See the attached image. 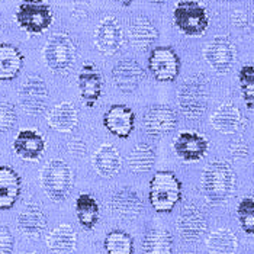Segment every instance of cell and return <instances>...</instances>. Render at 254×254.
<instances>
[{
    "instance_id": "cell-30",
    "label": "cell",
    "mask_w": 254,
    "mask_h": 254,
    "mask_svg": "<svg viewBox=\"0 0 254 254\" xmlns=\"http://www.w3.org/2000/svg\"><path fill=\"white\" fill-rule=\"evenodd\" d=\"M127 163L131 172L134 173H147L156 164V150L147 142H138L129 151Z\"/></svg>"
},
{
    "instance_id": "cell-25",
    "label": "cell",
    "mask_w": 254,
    "mask_h": 254,
    "mask_svg": "<svg viewBox=\"0 0 254 254\" xmlns=\"http://www.w3.org/2000/svg\"><path fill=\"white\" fill-rule=\"evenodd\" d=\"M47 122L50 128L59 132H73L78 125L77 109L70 102L57 103L47 115Z\"/></svg>"
},
{
    "instance_id": "cell-32",
    "label": "cell",
    "mask_w": 254,
    "mask_h": 254,
    "mask_svg": "<svg viewBox=\"0 0 254 254\" xmlns=\"http://www.w3.org/2000/svg\"><path fill=\"white\" fill-rule=\"evenodd\" d=\"M103 247L108 254H134V238L122 230H114L106 234Z\"/></svg>"
},
{
    "instance_id": "cell-41",
    "label": "cell",
    "mask_w": 254,
    "mask_h": 254,
    "mask_svg": "<svg viewBox=\"0 0 254 254\" xmlns=\"http://www.w3.org/2000/svg\"><path fill=\"white\" fill-rule=\"evenodd\" d=\"M148 1H151V3H154V4H164V3H167L169 0H148Z\"/></svg>"
},
{
    "instance_id": "cell-19",
    "label": "cell",
    "mask_w": 254,
    "mask_h": 254,
    "mask_svg": "<svg viewBox=\"0 0 254 254\" xmlns=\"http://www.w3.org/2000/svg\"><path fill=\"white\" fill-rule=\"evenodd\" d=\"M45 138L37 129H20L13 139L15 154L25 161H39L45 153Z\"/></svg>"
},
{
    "instance_id": "cell-34",
    "label": "cell",
    "mask_w": 254,
    "mask_h": 254,
    "mask_svg": "<svg viewBox=\"0 0 254 254\" xmlns=\"http://www.w3.org/2000/svg\"><path fill=\"white\" fill-rule=\"evenodd\" d=\"M237 216L241 230L246 234H254V197L246 196L237 206Z\"/></svg>"
},
{
    "instance_id": "cell-16",
    "label": "cell",
    "mask_w": 254,
    "mask_h": 254,
    "mask_svg": "<svg viewBox=\"0 0 254 254\" xmlns=\"http://www.w3.org/2000/svg\"><path fill=\"white\" fill-rule=\"evenodd\" d=\"M144 77L145 71L142 65L132 59L119 60L112 68V80L118 89L124 93L135 92Z\"/></svg>"
},
{
    "instance_id": "cell-8",
    "label": "cell",
    "mask_w": 254,
    "mask_h": 254,
    "mask_svg": "<svg viewBox=\"0 0 254 254\" xmlns=\"http://www.w3.org/2000/svg\"><path fill=\"white\" fill-rule=\"evenodd\" d=\"M148 70L157 81H175L180 73V59L172 47H156L148 56Z\"/></svg>"
},
{
    "instance_id": "cell-6",
    "label": "cell",
    "mask_w": 254,
    "mask_h": 254,
    "mask_svg": "<svg viewBox=\"0 0 254 254\" xmlns=\"http://www.w3.org/2000/svg\"><path fill=\"white\" fill-rule=\"evenodd\" d=\"M15 20L28 34H44L54 22V12L48 0H20Z\"/></svg>"
},
{
    "instance_id": "cell-29",
    "label": "cell",
    "mask_w": 254,
    "mask_h": 254,
    "mask_svg": "<svg viewBox=\"0 0 254 254\" xmlns=\"http://www.w3.org/2000/svg\"><path fill=\"white\" fill-rule=\"evenodd\" d=\"M76 214L84 230H93L100 219V206L96 197L90 193H80L76 199Z\"/></svg>"
},
{
    "instance_id": "cell-1",
    "label": "cell",
    "mask_w": 254,
    "mask_h": 254,
    "mask_svg": "<svg viewBox=\"0 0 254 254\" xmlns=\"http://www.w3.org/2000/svg\"><path fill=\"white\" fill-rule=\"evenodd\" d=\"M202 192L211 205H222L231 199L237 189V176L230 163L214 160L206 164L200 180Z\"/></svg>"
},
{
    "instance_id": "cell-38",
    "label": "cell",
    "mask_w": 254,
    "mask_h": 254,
    "mask_svg": "<svg viewBox=\"0 0 254 254\" xmlns=\"http://www.w3.org/2000/svg\"><path fill=\"white\" fill-rule=\"evenodd\" d=\"M68 151L76 157L86 156V142L80 138H73L71 141H68Z\"/></svg>"
},
{
    "instance_id": "cell-2",
    "label": "cell",
    "mask_w": 254,
    "mask_h": 254,
    "mask_svg": "<svg viewBox=\"0 0 254 254\" xmlns=\"http://www.w3.org/2000/svg\"><path fill=\"white\" fill-rule=\"evenodd\" d=\"M182 199V182L170 170H160L150 180L148 200L158 214H169Z\"/></svg>"
},
{
    "instance_id": "cell-23",
    "label": "cell",
    "mask_w": 254,
    "mask_h": 254,
    "mask_svg": "<svg viewBox=\"0 0 254 254\" xmlns=\"http://www.w3.org/2000/svg\"><path fill=\"white\" fill-rule=\"evenodd\" d=\"M18 230L28 238H39L45 233L48 219L38 205H26L18 215Z\"/></svg>"
},
{
    "instance_id": "cell-14",
    "label": "cell",
    "mask_w": 254,
    "mask_h": 254,
    "mask_svg": "<svg viewBox=\"0 0 254 254\" xmlns=\"http://www.w3.org/2000/svg\"><path fill=\"white\" fill-rule=\"evenodd\" d=\"M80 98L87 108L96 105L103 92V76L93 63H84L77 76Z\"/></svg>"
},
{
    "instance_id": "cell-31",
    "label": "cell",
    "mask_w": 254,
    "mask_h": 254,
    "mask_svg": "<svg viewBox=\"0 0 254 254\" xmlns=\"http://www.w3.org/2000/svg\"><path fill=\"white\" fill-rule=\"evenodd\" d=\"M237 247V235L228 228L215 230L206 238V249L211 254H235Z\"/></svg>"
},
{
    "instance_id": "cell-35",
    "label": "cell",
    "mask_w": 254,
    "mask_h": 254,
    "mask_svg": "<svg viewBox=\"0 0 254 254\" xmlns=\"http://www.w3.org/2000/svg\"><path fill=\"white\" fill-rule=\"evenodd\" d=\"M16 119H18V115H16L15 106L9 102L0 100V134L10 131L15 127Z\"/></svg>"
},
{
    "instance_id": "cell-15",
    "label": "cell",
    "mask_w": 254,
    "mask_h": 254,
    "mask_svg": "<svg viewBox=\"0 0 254 254\" xmlns=\"http://www.w3.org/2000/svg\"><path fill=\"white\" fill-rule=\"evenodd\" d=\"M176 228L179 235L185 241H197L205 234L208 228L206 218L203 212L193 203H188L182 208L176 221Z\"/></svg>"
},
{
    "instance_id": "cell-40",
    "label": "cell",
    "mask_w": 254,
    "mask_h": 254,
    "mask_svg": "<svg viewBox=\"0 0 254 254\" xmlns=\"http://www.w3.org/2000/svg\"><path fill=\"white\" fill-rule=\"evenodd\" d=\"M118 1L119 4H122V6H125V7H128V6H131V3L134 1V0H115Z\"/></svg>"
},
{
    "instance_id": "cell-10",
    "label": "cell",
    "mask_w": 254,
    "mask_h": 254,
    "mask_svg": "<svg viewBox=\"0 0 254 254\" xmlns=\"http://www.w3.org/2000/svg\"><path fill=\"white\" fill-rule=\"evenodd\" d=\"M203 57L214 71L225 74L233 68L237 60L235 44L225 35H218L205 47Z\"/></svg>"
},
{
    "instance_id": "cell-18",
    "label": "cell",
    "mask_w": 254,
    "mask_h": 254,
    "mask_svg": "<svg viewBox=\"0 0 254 254\" xmlns=\"http://www.w3.org/2000/svg\"><path fill=\"white\" fill-rule=\"evenodd\" d=\"M211 125L218 132L231 135L246 128V118L234 103L225 102L219 105L211 115Z\"/></svg>"
},
{
    "instance_id": "cell-12",
    "label": "cell",
    "mask_w": 254,
    "mask_h": 254,
    "mask_svg": "<svg viewBox=\"0 0 254 254\" xmlns=\"http://www.w3.org/2000/svg\"><path fill=\"white\" fill-rule=\"evenodd\" d=\"M95 47L103 56H114L124 44V31L115 16H106L95 31Z\"/></svg>"
},
{
    "instance_id": "cell-26",
    "label": "cell",
    "mask_w": 254,
    "mask_h": 254,
    "mask_svg": "<svg viewBox=\"0 0 254 254\" xmlns=\"http://www.w3.org/2000/svg\"><path fill=\"white\" fill-rule=\"evenodd\" d=\"M25 57L10 42H0V81H10L19 76Z\"/></svg>"
},
{
    "instance_id": "cell-33",
    "label": "cell",
    "mask_w": 254,
    "mask_h": 254,
    "mask_svg": "<svg viewBox=\"0 0 254 254\" xmlns=\"http://www.w3.org/2000/svg\"><path fill=\"white\" fill-rule=\"evenodd\" d=\"M238 83L247 109H254V65L246 64L241 67L238 73Z\"/></svg>"
},
{
    "instance_id": "cell-3",
    "label": "cell",
    "mask_w": 254,
    "mask_h": 254,
    "mask_svg": "<svg viewBox=\"0 0 254 254\" xmlns=\"http://www.w3.org/2000/svg\"><path fill=\"white\" fill-rule=\"evenodd\" d=\"M209 89L203 74H193L188 77L177 90V106L183 117L199 119L208 108Z\"/></svg>"
},
{
    "instance_id": "cell-4",
    "label": "cell",
    "mask_w": 254,
    "mask_h": 254,
    "mask_svg": "<svg viewBox=\"0 0 254 254\" xmlns=\"http://www.w3.org/2000/svg\"><path fill=\"white\" fill-rule=\"evenodd\" d=\"M73 170L64 160H50L41 172V186L45 195L54 202L67 199L73 189Z\"/></svg>"
},
{
    "instance_id": "cell-11",
    "label": "cell",
    "mask_w": 254,
    "mask_h": 254,
    "mask_svg": "<svg viewBox=\"0 0 254 254\" xmlns=\"http://www.w3.org/2000/svg\"><path fill=\"white\" fill-rule=\"evenodd\" d=\"M177 127V114L169 105H151L142 115V128L153 138L164 137Z\"/></svg>"
},
{
    "instance_id": "cell-28",
    "label": "cell",
    "mask_w": 254,
    "mask_h": 254,
    "mask_svg": "<svg viewBox=\"0 0 254 254\" xmlns=\"http://www.w3.org/2000/svg\"><path fill=\"white\" fill-rule=\"evenodd\" d=\"M144 254H172L173 253V235L166 228H151L142 238Z\"/></svg>"
},
{
    "instance_id": "cell-7",
    "label": "cell",
    "mask_w": 254,
    "mask_h": 254,
    "mask_svg": "<svg viewBox=\"0 0 254 254\" xmlns=\"http://www.w3.org/2000/svg\"><path fill=\"white\" fill-rule=\"evenodd\" d=\"M173 22L188 37H202L209 26V15L203 4L195 0H182L175 6Z\"/></svg>"
},
{
    "instance_id": "cell-36",
    "label": "cell",
    "mask_w": 254,
    "mask_h": 254,
    "mask_svg": "<svg viewBox=\"0 0 254 254\" xmlns=\"http://www.w3.org/2000/svg\"><path fill=\"white\" fill-rule=\"evenodd\" d=\"M15 238L6 225H0V254H12Z\"/></svg>"
},
{
    "instance_id": "cell-13",
    "label": "cell",
    "mask_w": 254,
    "mask_h": 254,
    "mask_svg": "<svg viewBox=\"0 0 254 254\" xmlns=\"http://www.w3.org/2000/svg\"><path fill=\"white\" fill-rule=\"evenodd\" d=\"M173 150L186 163H195L206 156L209 150L208 138L195 131H183L173 141Z\"/></svg>"
},
{
    "instance_id": "cell-20",
    "label": "cell",
    "mask_w": 254,
    "mask_h": 254,
    "mask_svg": "<svg viewBox=\"0 0 254 254\" xmlns=\"http://www.w3.org/2000/svg\"><path fill=\"white\" fill-rule=\"evenodd\" d=\"M144 209L142 197L137 190L131 188H124L115 192V195L111 199V211L114 215L122 219H135L141 215Z\"/></svg>"
},
{
    "instance_id": "cell-27",
    "label": "cell",
    "mask_w": 254,
    "mask_h": 254,
    "mask_svg": "<svg viewBox=\"0 0 254 254\" xmlns=\"http://www.w3.org/2000/svg\"><path fill=\"white\" fill-rule=\"evenodd\" d=\"M77 246V234L70 224H60L47 235V247L54 254H71Z\"/></svg>"
},
{
    "instance_id": "cell-9",
    "label": "cell",
    "mask_w": 254,
    "mask_h": 254,
    "mask_svg": "<svg viewBox=\"0 0 254 254\" xmlns=\"http://www.w3.org/2000/svg\"><path fill=\"white\" fill-rule=\"evenodd\" d=\"M19 103L20 108L28 115H41L45 112L48 105V87L47 83L39 76H29L19 89Z\"/></svg>"
},
{
    "instance_id": "cell-21",
    "label": "cell",
    "mask_w": 254,
    "mask_h": 254,
    "mask_svg": "<svg viewBox=\"0 0 254 254\" xmlns=\"http://www.w3.org/2000/svg\"><path fill=\"white\" fill-rule=\"evenodd\" d=\"M158 39V31L147 16H135L128 25V41L138 51L150 50Z\"/></svg>"
},
{
    "instance_id": "cell-5",
    "label": "cell",
    "mask_w": 254,
    "mask_h": 254,
    "mask_svg": "<svg viewBox=\"0 0 254 254\" xmlns=\"http://www.w3.org/2000/svg\"><path fill=\"white\" fill-rule=\"evenodd\" d=\"M42 54L47 67L51 71L57 74H67L74 65L77 48L68 34L57 32L48 38Z\"/></svg>"
},
{
    "instance_id": "cell-39",
    "label": "cell",
    "mask_w": 254,
    "mask_h": 254,
    "mask_svg": "<svg viewBox=\"0 0 254 254\" xmlns=\"http://www.w3.org/2000/svg\"><path fill=\"white\" fill-rule=\"evenodd\" d=\"M231 22L234 23L237 28H246L247 23H249V19H247L246 12H243V10H235L234 13L231 15Z\"/></svg>"
},
{
    "instance_id": "cell-24",
    "label": "cell",
    "mask_w": 254,
    "mask_h": 254,
    "mask_svg": "<svg viewBox=\"0 0 254 254\" xmlns=\"http://www.w3.org/2000/svg\"><path fill=\"white\" fill-rule=\"evenodd\" d=\"M92 163H93V169L96 170L99 176L111 179V177L117 176L121 172L122 157L115 145L103 144L95 151Z\"/></svg>"
},
{
    "instance_id": "cell-42",
    "label": "cell",
    "mask_w": 254,
    "mask_h": 254,
    "mask_svg": "<svg viewBox=\"0 0 254 254\" xmlns=\"http://www.w3.org/2000/svg\"><path fill=\"white\" fill-rule=\"evenodd\" d=\"M219 1H233V0H219Z\"/></svg>"
},
{
    "instance_id": "cell-37",
    "label": "cell",
    "mask_w": 254,
    "mask_h": 254,
    "mask_svg": "<svg viewBox=\"0 0 254 254\" xmlns=\"http://www.w3.org/2000/svg\"><path fill=\"white\" fill-rule=\"evenodd\" d=\"M249 144L244 138H235L230 144V154L234 157L235 160H243L249 156Z\"/></svg>"
},
{
    "instance_id": "cell-22",
    "label": "cell",
    "mask_w": 254,
    "mask_h": 254,
    "mask_svg": "<svg viewBox=\"0 0 254 254\" xmlns=\"http://www.w3.org/2000/svg\"><path fill=\"white\" fill-rule=\"evenodd\" d=\"M22 192V179L9 166H0V211L15 206Z\"/></svg>"
},
{
    "instance_id": "cell-17",
    "label": "cell",
    "mask_w": 254,
    "mask_h": 254,
    "mask_svg": "<svg viewBox=\"0 0 254 254\" xmlns=\"http://www.w3.org/2000/svg\"><path fill=\"white\" fill-rule=\"evenodd\" d=\"M103 127L118 138H128L135 128V112L127 105H112L103 115Z\"/></svg>"
}]
</instances>
